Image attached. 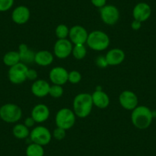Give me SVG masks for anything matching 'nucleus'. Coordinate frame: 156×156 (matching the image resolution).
Segmentation results:
<instances>
[{
	"instance_id": "1",
	"label": "nucleus",
	"mask_w": 156,
	"mask_h": 156,
	"mask_svg": "<svg viewBox=\"0 0 156 156\" xmlns=\"http://www.w3.org/2000/svg\"><path fill=\"white\" fill-rule=\"evenodd\" d=\"M94 103L91 94L81 93L74 97L73 101V111L76 116L79 118H86L90 114Z\"/></svg>"
},
{
	"instance_id": "2",
	"label": "nucleus",
	"mask_w": 156,
	"mask_h": 156,
	"mask_svg": "<svg viewBox=\"0 0 156 156\" xmlns=\"http://www.w3.org/2000/svg\"><path fill=\"white\" fill-rule=\"evenodd\" d=\"M153 112L145 106H138L132 111L131 121L136 128L146 129L151 124Z\"/></svg>"
},
{
	"instance_id": "3",
	"label": "nucleus",
	"mask_w": 156,
	"mask_h": 156,
	"mask_svg": "<svg viewBox=\"0 0 156 156\" xmlns=\"http://www.w3.org/2000/svg\"><path fill=\"white\" fill-rule=\"evenodd\" d=\"M87 44L88 47L96 51H102L109 46L110 40L109 35L104 31L96 30L88 34Z\"/></svg>"
},
{
	"instance_id": "4",
	"label": "nucleus",
	"mask_w": 156,
	"mask_h": 156,
	"mask_svg": "<svg viewBox=\"0 0 156 156\" xmlns=\"http://www.w3.org/2000/svg\"><path fill=\"white\" fill-rule=\"evenodd\" d=\"M22 116V109L15 103H5L0 107V119L7 123H16Z\"/></svg>"
},
{
	"instance_id": "5",
	"label": "nucleus",
	"mask_w": 156,
	"mask_h": 156,
	"mask_svg": "<svg viewBox=\"0 0 156 156\" xmlns=\"http://www.w3.org/2000/svg\"><path fill=\"white\" fill-rule=\"evenodd\" d=\"M76 117V115L72 109L69 108H62L56 113L55 123L57 127L68 130L74 126Z\"/></svg>"
},
{
	"instance_id": "6",
	"label": "nucleus",
	"mask_w": 156,
	"mask_h": 156,
	"mask_svg": "<svg viewBox=\"0 0 156 156\" xmlns=\"http://www.w3.org/2000/svg\"><path fill=\"white\" fill-rule=\"evenodd\" d=\"M29 139L31 142L44 146L50 143L52 139V134L50 130L45 126H38L34 127L30 132Z\"/></svg>"
},
{
	"instance_id": "7",
	"label": "nucleus",
	"mask_w": 156,
	"mask_h": 156,
	"mask_svg": "<svg viewBox=\"0 0 156 156\" xmlns=\"http://www.w3.org/2000/svg\"><path fill=\"white\" fill-rule=\"evenodd\" d=\"M28 67L22 62L9 67L8 72L9 80L13 84H21L27 80V72Z\"/></svg>"
},
{
	"instance_id": "8",
	"label": "nucleus",
	"mask_w": 156,
	"mask_h": 156,
	"mask_svg": "<svg viewBox=\"0 0 156 156\" xmlns=\"http://www.w3.org/2000/svg\"><path fill=\"white\" fill-rule=\"evenodd\" d=\"M101 20L107 25H114L118 22L120 16L119 9L113 5H106L100 9Z\"/></svg>"
},
{
	"instance_id": "9",
	"label": "nucleus",
	"mask_w": 156,
	"mask_h": 156,
	"mask_svg": "<svg viewBox=\"0 0 156 156\" xmlns=\"http://www.w3.org/2000/svg\"><path fill=\"white\" fill-rule=\"evenodd\" d=\"M73 44L68 39H58L54 45V55L59 59H65L72 54Z\"/></svg>"
},
{
	"instance_id": "10",
	"label": "nucleus",
	"mask_w": 156,
	"mask_h": 156,
	"mask_svg": "<svg viewBox=\"0 0 156 156\" xmlns=\"http://www.w3.org/2000/svg\"><path fill=\"white\" fill-rule=\"evenodd\" d=\"M88 34L86 28L81 25H74L69 31L70 41L73 44H84L87 43Z\"/></svg>"
},
{
	"instance_id": "11",
	"label": "nucleus",
	"mask_w": 156,
	"mask_h": 156,
	"mask_svg": "<svg viewBox=\"0 0 156 156\" xmlns=\"http://www.w3.org/2000/svg\"><path fill=\"white\" fill-rule=\"evenodd\" d=\"M119 102L120 106L126 110L133 111L138 106V97L135 93L131 90H124L119 97Z\"/></svg>"
},
{
	"instance_id": "12",
	"label": "nucleus",
	"mask_w": 156,
	"mask_h": 156,
	"mask_svg": "<svg viewBox=\"0 0 156 156\" xmlns=\"http://www.w3.org/2000/svg\"><path fill=\"white\" fill-rule=\"evenodd\" d=\"M69 72L64 67H55L51 70L49 78L53 84L63 86L68 81Z\"/></svg>"
},
{
	"instance_id": "13",
	"label": "nucleus",
	"mask_w": 156,
	"mask_h": 156,
	"mask_svg": "<svg viewBox=\"0 0 156 156\" xmlns=\"http://www.w3.org/2000/svg\"><path fill=\"white\" fill-rule=\"evenodd\" d=\"M151 14V7L145 2H139L136 4L133 10V16L135 20L144 22L148 20Z\"/></svg>"
},
{
	"instance_id": "14",
	"label": "nucleus",
	"mask_w": 156,
	"mask_h": 156,
	"mask_svg": "<svg viewBox=\"0 0 156 156\" xmlns=\"http://www.w3.org/2000/svg\"><path fill=\"white\" fill-rule=\"evenodd\" d=\"M31 12L29 9L25 5H19L12 12V20L17 25H24L29 20Z\"/></svg>"
},
{
	"instance_id": "15",
	"label": "nucleus",
	"mask_w": 156,
	"mask_h": 156,
	"mask_svg": "<svg viewBox=\"0 0 156 156\" xmlns=\"http://www.w3.org/2000/svg\"><path fill=\"white\" fill-rule=\"evenodd\" d=\"M31 116L32 117L35 122L41 123L48 119L50 116V109L48 106L45 104H37L33 107L31 112Z\"/></svg>"
},
{
	"instance_id": "16",
	"label": "nucleus",
	"mask_w": 156,
	"mask_h": 156,
	"mask_svg": "<svg viewBox=\"0 0 156 156\" xmlns=\"http://www.w3.org/2000/svg\"><path fill=\"white\" fill-rule=\"evenodd\" d=\"M108 66H116L122 64L126 58V54L120 48H112L105 55Z\"/></svg>"
},
{
	"instance_id": "17",
	"label": "nucleus",
	"mask_w": 156,
	"mask_h": 156,
	"mask_svg": "<svg viewBox=\"0 0 156 156\" xmlns=\"http://www.w3.org/2000/svg\"><path fill=\"white\" fill-rule=\"evenodd\" d=\"M51 85L44 80H36L32 83L31 87V93L34 96L42 98L49 94Z\"/></svg>"
},
{
	"instance_id": "18",
	"label": "nucleus",
	"mask_w": 156,
	"mask_h": 156,
	"mask_svg": "<svg viewBox=\"0 0 156 156\" xmlns=\"http://www.w3.org/2000/svg\"><path fill=\"white\" fill-rule=\"evenodd\" d=\"M92 100L94 106L99 109H106L109 105V97L106 93L101 90H97L92 94Z\"/></svg>"
},
{
	"instance_id": "19",
	"label": "nucleus",
	"mask_w": 156,
	"mask_h": 156,
	"mask_svg": "<svg viewBox=\"0 0 156 156\" xmlns=\"http://www.w3.org/2000/svg\"><path fill=\"white\" fill-rule=\"evenodd\" d=\"M54 61V55L51 52L46 50L39 51L35 53L34 61L35 64L41 67H47L51 65Z\"/></svg>"
},
{
	"instance_id": "20",
	"label": "nucleus",
	"mask_w": 156,
	"mask_h": 156,
	"mask_svg": "<svg viewBox=\"0 0 156 156\" xmlns=\"http://www.w3.org/2000/svg\"><path fill=\"white\" fill-rule=\"evenodd\" d=\"M19 53L20 55L21 62L24 63V64L34 62L35 53L30 50L27 44H21L19 45Z\"/></svg>"
},
{
	"instance_id": "21",
	"label": "nucleus",
	"mask_w": 156,
	"mask_h": 156,
	"mask_svg": "<svg viewBox=\"0 0 156 156\" xmlns=\"http://www.w3.org/2000/svg\"><path fill=\"white\" fill-rule=\"evenodd\" d=\"M12 134L16 139H25L29 137V129L25 124L18 123L12 128Z\"/></svg>"
},
{
	"instance_id": "22",
	"label": "nucleus",
	"mask_w": 156,
	"mask_h": 156,
	"mask_svg": "<svg viewBox=\"0 0 156 156\" xmlns=\"http://www.w3.org/2000/svg\"><path fill=\"white\" fill-rule=\"evenodd\" d=\"M2 61H3V63L5 65L8 66L9 67L16 65L18 63L21 62L20 55H19V51H11L7 52L3 56Z\"/></svg>"
},
{
	"instance_id": "23",
	"label": "nucleus",
	"mask_w": 156,
	"mask_h": 156,
	"mask_svg": "<svg viewBox=\"0 0 156 156\" xmlns=\"http://www.w3.org/2000/svg\"><path fill=\"white\" fill-rule=\"evenodd\" d=\"M26 156H44V150L42 145L31 142L27 146Z\"/></svg>"
},
{
	"instance_id": "24",
	"label": "nucleus",
	"mask_w": 156,
	"mask_h": 156,
	"mask_svg": "<svg viewBox=\"0 0 156 156\" xmlns=\"http://www.w3.org/2000/svg\"><path fill=\"white\" fill-rule=\"evenodd\" d=\"M87 48L84 44H74L72 50V55L76 60H82L86 57Z\"/></svg>"
},
{
	"instance_id": "25",
	"label": "nucleus",
	"mask_w": 156,
	"mask_h": 156,
	"mask_svg": "<svg viewBox=\"0 0 156 156\" xmlns=\"http://www.w3.org/2000/svg\"><path fill=\"white\" fill-rule=\"evenodd\" d=\"M70 28L64 24H60L55 28V34L58 39H66L69 36Z\"/></svg>"
},
{
	"instance_id": "26",
	"label": "nucleus",
	"mask_w": 156,
	"mask_h": 156,
	"mask_svg": "<svg viewBox=\"0 0 156 156\" xmlns=\"http://www.w3.org/2000/svg\"><path fill=\"white\" fill-rule=\"evenodd\" d=\"M63 94H64V89L61 85L53 84L50 87L48 95H50L53 98H60V97H62Z\"/></svg>"
},
{
	"instance_id": "27",
	"label": "nucleus",
	"mask_w": 156,
	"mask_h": 156,
	"mask_svg": "<svg viewBox=\"0 0 156 156\" xmlns=\"http://www.w3.org/2000/svg\"><path fill=\"white\" fill-rule=\"evenodd\" d=\"M82 79V75L78 70H71L68 73V81L73 84L80 83Z\"/></svg>"
},
{
	"instance_id": "28",
	"label": "nucleus",
	"mask_w": 156,
	"mask_h": 156,
	"mask_svg": "<svg viewBox=\"0 0 156 156\" xmlns=\"http://www.w3.org/2000/svg\"><path fill=\"white\" fill-rule=\"evenodd\" d=\"M15 0H0V12H7L13 6Z\"/></svg>"
},
{
	"instance_id": "29",
	"label": "nucleus",
	"mask_w": 156,
	"mask_h": 156,
	"mask_svg": "<svg viewBox=\"0 0 156 156\" xmlns=\"http://www.w3.org/2000/svg\"><path fill=\"white\" fill-rule=\"evenodd\" d=\"M66 131H67V130L64 129L57 127V128H55V130H54L52 136H54V138H55L56 140L61 141L63 140V139H64V138L66 137Z\"/></svg>"
},
{
	"instance_id": "30",
	"label": "nucleus",
	"mask_w": 156,
	"mask_h": 156,
	"mask_svg": "<svg viewBox=\"0 0 156 156\" xmlns=\"http://www.w3.org/2000/svg\"><path fill=\"white\" fill-rule=\"evenodd\" d=\"M37 78V73L34 69L28 68L27 72V80H36Z\"/></svg>"
},
{
	"instance_id": "31",
	"label": "nucleus",
	"mask_w": 156,
	"mask_h": 156,
	"mask_svg": "<svg viewBox=\"0 0 156 156\" xmlns=\"http://www.w3.org/2000/svg\"><path fill=\"white\" fill-rule=\"evenodd\" d=\"M97 66L99 67H101V68H105L108 66L107 62H106V60L105 56H100L97 58V61H96Z\"/></svg>"
},
{
	"instance_id": "32",
	"label": "nucleus",
	"mask_w": 156,
	"mask_h": 156,
	"mask_svg": "<svg viewBox=\"0 0 156 156\" xmlns=\"http://www.w3.org/2000/svg\"><path fill=\"white\" fill-rule=\"evenodd\" d=\"M91 3L97 8H103L106 5V0H90Z\"/></svg>"
},
{
	"instance_id": "33",
	"label": "nucleus",
	"mask_w": 156,
	"mask_h": 156,
	"mask_svg": "<svg viewBox=\"0 0 156 156\" xmlns=\"http://www.w3.org/2000/svg\"><path fill=\"white\" fill-rule=\"evenodd\" d=\"M35 121L34 120L32 117L30 116V117H27L26 119H25V122H24V124L28 127V129L31 128V127H34V124H35Z\"/></svg>"
},
{
	"instance_id": "34",
	"label": "nucleus",
	"mask_w": 156,
	"mask_h": 156,
	"mask_svg": "<svg viewBox=\"0 0 156 156\" xmlns=\"http://www.w3.org/2000/svg\"><path fill=\"white\" fill-rule=\"evenodd\" d=\"M141 27H142V22H139L137 20H135L134 19V21L131 23V28L133 30H135V31H137V30L140 29Z\"/></svg>"
}]
</instances>
